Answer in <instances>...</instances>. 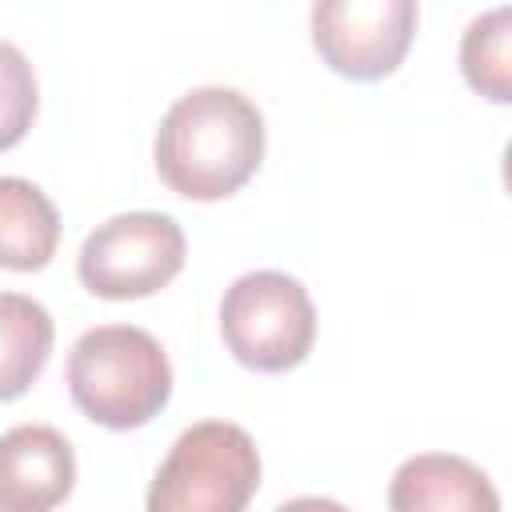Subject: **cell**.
<instances>
[{"label": "cell", "mask_w": 512, "mask_h": 512, "mask_svg": "<svg viewBox=\"0 0 512 512\" xmlns=\"http://www.w3.org/2000/svg\"><path fill=\"white\" fill-rule=\"evenodd\" d=\"M156 172L184 200L240 192L264 160V116L236 88H192L156 128Z\"/></svg>", "instance_id": "1"}, {"label": "cell", "mask_w": 512, "mask_h": 512, "mask_svg": "<svg viewBox=\"0 0 512 512\" xmlns=\"http://www.w3.org/2000/svg\"><path fill=\"white\" fill-rule=\"evenodd\" d=\"M52 316L40 300L0 292V404L28 392L52 352Z\"/></svg>", "instance_id": "10"}, {"label": "cell", "mask_w": 512, "mask_h": 512, "mask_svg": "<svg viewBox=\"0 0 512 512\" xmlns=\"http://www.w3.org/2000/svg\"><path fill=\"white\" fill-rule=\"evenodd\" d=\"M36 100L40 96L28 56L16 44L0 40V152L24 140L36 120Z\"/></svg>", "instance_id": "12"}, {"label": "cell", "mask_w": 512, "mask_h": 512, "mask_svg": "<svg viewBox=\"0 0 512 512\" xmlns=\"http://www.w3.org/2000/svg\"><path fill=\"white\" fill-rule=\"evenodd\" d=\"M184 268V232L164 212H120L96 224L76 256L80 284L100 300H140Z\"/></svg>", "instance_id": "5"}, {"label": "cell", "mask_w": 512, "mask_h": 512, "mask_svg": "<svg viewBox=\"0 0 512 512\" xmlns=\"http://www.w3.org/2000/svg\"><path fill=\"white\" fill-rule=\"evenodd\" d=\"M416 0H312V44L348 80L392 76L416 36Z\"/></svg>", "instance_id": "6"}, {"label": "cell", "mask_w": 512, "mask_h": 512, "mask_svg": "<svg viewBox=\"0 0 512 512\" xmlns=\"http://www.w3.org/2000/svg\"><path fill=\"white\" fill-rule=\"evenodd\" d=\"M260 488V452L240 424L204 420L176 436L148 488V512H240Z\"/></svg>", "instance_id": "3"}, {"label": "cell", "mask_w": 512, "mask_h": 512, "mask_svg": "<svg viewBox=\"0 0 512 512\" xmlns=\"http://www.w3.org/2000/svg\"><path fill=\"white\" fill-rule=\"evenodd\" d=\"M68 392L88 420L112 432L144 428L172 396V364L152 332L100 324L68 352Z\"/></svg>", "instance_id": "2"}, {"label": "cell", "mask_w": 512, "mask_h": 512, "mask_svg": "<svg viewBox=\"0 0 512 512\" xmlns=\"http://www.w3.org/2000/svg\"><path fill=\"white\" fill-rule=\"evenodd\" d=\"M76 484L72 444L48 424H16L0 436V512H48Z\"/></svg>", "instance_id": "7"}, {"label": "cell", "mask_w": 512, "mask_h": 512, "mask_svg": "<svg viewBox=\"0 0 512 512\" xmlns=\"http://www.w3.org/2000/svg\"><path fill=\"white\" fill-rule=\"evenodd\" d=\"M508 36H512V12L492 8L476 16L460 40V68L472 92L488 96L492 104L512 100V64H508Z\"/></svg>", "instance_id": "11"}, {"label": "cell", "mask_w": 512, "mask_h": 512, "mask_svg": "<svg viewBox=\"0 0 512 512\" xmlns=\"http://www.w3.org/2000/svg\"><path fill=\"white\" fill-rule=\"evenodd\" d=\"M388 504L396 512H496L500 496L472 460L420 452L396 468Z\"/></svg>", "instance_id": "8"}, {"label": "cell", "mask_w": 512, "mask_h": 512, "mask_svg": "<svg viewBox=\"0 0 512 512\" xmlns=\"http://www.w3.org/2000/svg\"><path fill=\"white\" fill-rule=\"evenodd\" d=\"M60 244L56 204L24 176H0V268L40 272Z\"/></svg>", "instance_id": "9"}, {"label": "cell", "mask_w": 512, "mask_h": 512, "mask_svg": "<svg viewBox=\"0 0 512 512\" xmlns=\"http://www.w3.org/2000/svg\"><path fill=\"white\" fill-rule=\"evenodd\" d=\"M220 336L252 372H288L304 364L316 340V308L308 288L276 268L244 272L220 300Z\"/></svg>", "instance_id": "4"}]
</instances>
